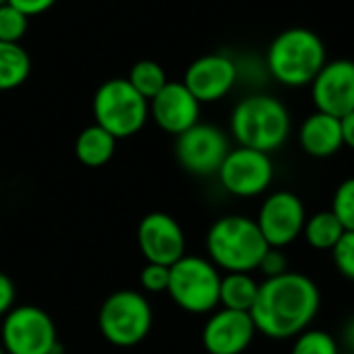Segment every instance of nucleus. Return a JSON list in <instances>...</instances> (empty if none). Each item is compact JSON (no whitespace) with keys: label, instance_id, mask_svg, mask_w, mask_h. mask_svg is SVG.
Here are the masks:
<instances>
[{"label":"nucleus","instance_id":"obj_23","mask_svg":"<svg viewBox=\"0 0 354 354\" xmlns=\"http://www.w3.org/2000/svg\"><path fill=\"white\" fill-rule=\"evenodd\" d=\"M290 354H340V344L330 332L309 328L295 338Z\"/></svg>","mask_w":354,"mask_h":354},{"label":"nucleus","instance_id":"obj_16","mask_svg":"<svg viewBox=\"0 0 354 354\" xmlns=\"http://www.w3.org/2000/svg\"><path fill=\"white\" fill-rule=\"evenodd\" d=\"M149 116L168 135H183L199 122L201 102L183 81H168L166 87L149 100Z\"/></svg>","mask_w":354,"mask_h":354},{"label":"nucleus","instance_id":"obj_2","mask_svg":"<svg viewBox=\"0 0 354 354\" xmlns=\"http://www.w3.org/2000/svg\"><path fill=\"white\" fill-rule=\"evenodd\" d=\"M290 131L292 116L288 108L270 93H251L232 108L230 135L241 147L272 156L288 141Z\"/></svg>","mask_w":354,"mask_h":354},{"label":"nucleus","instance_id":"obj_18","mask_svg":"<svg viewBox=\"0 0 354 354\" xmlns=\"http://www.w3.org/2000/svg\"><path fill=\"white\" fill-rule=\"evenodd\" d=\"M116 141H118L116 137H112L106 129L93 122L77 135L75 156L87 168L106 166L116 151Z\"/></svg>","mask_w":354,"mask_h":354},{"label":"nucleus","instance_id":"obj_9","mask_svg":"<svg viewBox=\"0 0 354 354\" xmlns=\"http://www.w3.org/2000/svg\"><path fill=\"white\" fill-rule=\"evenodd\" d=\"M216 176L228 195L253 199L270 191L276 176V166L270 153L239 145L228 151Z\"/></svg>","mask_w":354,"mask_h":354},{"label":"nucleus","instance_id":"obj_29","mask_svg":"<svg viewBox=\"0 0 354 354\" xmlns=\"http://www.w3.org/2000/svg\"><path fill=\"white\" fill-rule=\"evenodd\" d=\"M6 2L12 4L15 8H19L23 15H27L31 19V17H37V15L48 12L58 0H6Z\"/></svg>","mask_w":354,"mask_h":354},{"label":"nucleus","instance_id":"obj_4","mask_svg":"<svg viewBox=\"0 0 354 354\" xmlns=\"http://www.w3.org/2000/svg\"><path fill=\"white\" fill-rule=\"evenodd\" d=\"M328 62L324 39L307 27L280 31L266 54V66L284 87H307Z\"/></svg>","mask_w":354,"mask_h":354},{"label":"nucleus","instance_id":"obj_21","mask_svg":"<svg viewBox=\"0 0 354 354\" xmlns=\"http://www.w3.org/2000/svg\"><path fill=\"white\" fill-rule=\"evenodd\" d=\"M344 232H346L344 226L340 224V220L334 216L332 209L309 216L303 228V236L307 245L315 251H332Z\"/></svg>","mask_w":354,"mask_h":354},{"label":"nucleus","instance_id":"obj_25","mask_svg":"<svg viewBox=\"0 0 354 354\" xmlns=\"http://www.w3.org/2000/svg\"><path fill=\"white\" fill-rule=\"evenodd\" d=\"M330 209L340 220L344 230H354V176L342 180L336 187Z\"/></svg>","mask_w":354,"mask_h":354},{"label":"nucleus","instance_id":"obj_8","mask_svg":"<svg viewBox=\"0 0 354 354\" xmlns=\"http://www.w3.org/2000/svg\"><path fill=\"white\" fill-rule=\"evenodd\" d=\"M4 354H62L54 319L35 305H17L0 326Z\"/></svg>","mask_w":354,"mask_h":354},{"label":"nucleus","instance_id":"obj_30","mask_svg":"<svg viewBox=\"0 0 354 354\" xmlns=\"http://www.w3.org/2000/svg\"><path fill=\"white\" fill-rule=\"evenodd\" d=\"M15 297H17V290H15L12 280L0 272V317H4L15 307Z\"/></svg>","mask_w":354,"mask_h":354},{"label":"nucleus","instance_id":"obj_34","mask_svg":"<svg viewBox=\"0 0 354 354\" xmlns=\"http://www.w3.org/2000/svg\"><path fill=\"white\" fill-rule=\"evenodd\" d=\"M4 2H6V0H0V4H4Z\"/></svg>","mask_w":354,"mask_h":354},{"label":"nucleus","instance_id":"obj_15","mask_svg":"<svg viewBox=\"0 0 354 354\" xmlns=\"http://www.w3.org/2000/svg\"><path fill=\"white\" fill-rule=\"evenodd\" d=\"M257 336L251 313L220 307L207 317L201 344L207 354H245Z\"/></svg>","mask_w":354,"mask_h":354},{"label":"nucleus","instance_id":"obj_24","mask_svg":"<svg viewBox=\"0 0 354 354\" xmlns=\"http://www.w3.org/2000/svg\"><path fill=\"white\" fill-rule=\"evenodd\" d=\"M29 27V17L12 4H0V41L21 44Z\"/></svg>","mask_w":354,"mask_h":354},{"label":"nucleus","instance_id":"obj_19","mask_svg":"<svg viewBox=\"0 0 354 354\" xmlns=\"http://www.w3.org/2000/svg\"><path fill=\"white\" fill-rule=\"evenodd\" d=\"M257 295H259V282L253 278V274L236 272V274L222 276L220 307L249 313L257 301Z\"/></svg>","mask_w":354,"mask_h":354},{"label":"nucleus","instance_id":"obj_20","mask_svg":"<svg viewBox=\"0 0 354 354\" xmlns=\"http://www.w3.org/2000/svg\"><path fill=\"white\" fill-rule=\"evenodd\" d=\"M31 75V56L21 44L0 41V91L21 87Z\"/></svg>","mask_w":354,"mask_h":354},{"label":"nucleus","instance_id":"obj_3","mask_svg":"<svg viewBox=\"0 0 354 354\" xmlns=\"http://www.w3.org/2000/svg\"><path fill=\"white\" fill-rule=\"evenodd\" d=\"M268 249L257 222L241 214L218 218L205 234L207 259L226 274H253Z\"/></svg>","mask_w":354,"mask_h":354},{"label":"nucleus","instance_id":"obj_7","mask_svg":"<svg viewBox=\"0 0 354 354\" xmlns=\"http://www.w3.org/2000/svg\"><path fill=\"white\" fill-rule=\"evenodd\" d=\"M153 326L149 301L137 290H116L100 307L97 328L106 342L118 348L141 344Z\"/></svg>","mask_w":354,"mask_h":354},{"label":"nucleus","instance_id":"obj_26","mask_svg":"<svg viewBox=\"0 0 354 354\" xmlns=\"http://www.w3.org/2000/svg\"><path fill=\"white\" fill-rule=\"evenodd\" d=\"M330 253L338 274L354 282V230H346Z\"/></svg>","mask_w":354,"mask_h":354},{"label":"nucleus","instance_id":"obj_13","mask_svg":"<svg viewBox=\"0 0 354 354\" xmlns=\"http://www.w3.org/2000/svg\"><path fill=\"white\" fill-rule=\"evenodd\" d=\"M239 81V64L228 54H205L195 58L183 77L187 89L201 102L214 104L224 100Z\"/></svg>","mask_w":354,"mask_h":354},{"label":"nucleus","instance_id":"obj_27","mask_svg":"<svg viewBox=\"0 0 354 354\" xmlns=\"http://www.w3.org/2000/svg\"><path fill=\"white\" fill-rule=\"evenodd\" d=\"M141 288L149 295H160L168 290V282H170V268L160 266V263H147L141 270Z\"/></svg>","mask_w":354,"mask_h":354},{"label":"nucleus","instance_id":"obj_1","mask_svg":"<svg viewBox=\"0 0 354 354\" xmlns=\"http://www.w3.org/2000/svg\"><path fill=\"white\" fill-rule=\"evenodd\" d=\"M319 309V286L301 272H286L259 284L257 301L249 313L257 334L270 340H295L311 328Z\"/></svg>","mask_w":354,"mask_h":354},{"label":"nucleus","instance_id":"obj_12","mask_svg":"<svg viewBox=\"0 0 354 354\" xmlns=\"http://www.w3.org/2000/svg\"><path fill=\"white\" fill-rule=\"evenodd\" d=\"M137 243L147 263L170 268L187 255V236L183 226L164 212H151L139 222Z\"/></svg>","mask_w":354,"mask_h":354},{"label":"nucleus","instance_id":"obj_11","mask_svg":"<svg viewBox=\"0 0 354 354\" xmlns=\"http://www.w3.org/2000/svg\"><path fill=\"white\" fill-rule=\"evenodd\" d=\"M307 209L303 199L292 191L270 193L257 212V226L268 243V247L286 249L297 239L303 236L307 222Z\"/></svg>","mask_w":354,"mask_h":354},{"label":"nucleus","instance_id":"obj_14","mask_svg":"<svg viewBox=\"0 0 354 354\" xmlns=\"http://www.w3.org/2000/svg\"><path fill=\"white\" fill-rule=\"evenodd\" d=\"M309 87L317 112L346 116L354 110V60H328Z\"/></svg>","mask_w":354,"mask_h":354},{"label":"nucleus","instance_id":"obj_33","mask_svg":"<svg viewBox=\"0 0 354 354\" xmlns=\"http://www.w3.org/2000/svg\"><path fill=\"white\" fill-rule=\"evenodd\" d=\"M0 354H4V351H2V346H0Z\"/></svg>","mask_w":354,"mask_h":354},{"label":"nucleus","instance_id":"obj_31","mask_svg":"<svg viewBox=\"0 0 354 354\" xmlns=\"http://www.w3.org/2000/svg\"><path fill=\"white\" fill-rule=\"evenodd\" d=\"M340 129H342V141L344 147L354 149V110L348 112L346 116L340 118Z\"/></svg>","mask_w":354,"mask_h":354},{"label":"nucleus","instance_id":"obj_6","mask_svg":"<svg viewBox=\"0 0 354 354\" xmlns=\"http://www.w3.org/2000/svg\"><path fill=\"white\" fill-rule=\"evenodd\" d=\"M220 270L199 255H185L170 266L168 295L174 305L193 315H205L220 305Z\"/></svg>","mask_w":354,"mask_h":354},{"label":"nucleus","instance_id":"obj_28","mask_svg":"<svg viewBox=\"0 0 354 354\" xmlns=\"http://www.w3.org/2000/svg\"><path fill=\"white\" fill-rule=\"evenodd\" d=\"M266 278H276V276H282L286 272H290L288 268V257L284 253V249H276V247H270L257 268Z\"/></svg>","mask_w":354,"mask_h":354},{"label":"nucleus","instance_id":"obj_32","mask_svg":"<svg viewBox=\"0 0 354 354\" xmlns=\"http://www.w3.org/2000/svg\"><path fill=\"white\" fill-rule=\"evenodd\" d=\"M342 344L351 354H354V317L348 319V324L342 330Z\"/></svg>","mask_w":354,"mask_h":354},{"label":"nucleus","instance_id":"obj_10","mask_svg":"<svg viewBox=\"0 0 354 354\" xmlns=\"http://www.w3.org/2000/svg\"><path fill=\"white\" fill-rule=\"evenodd\" d=\"M228 135L207 122H197L189 131L176 137L174 156L178 164L193 176H216L224 158L230 151Z\"/></svg>","mask_w":354,"mask_h":354},{"label":"nucleus","instance_id":"obj_22","mask_svg":"<svg viewBox=\"0 0 354 354\" xmlns=\"http://www.w3.org/2000/svg\"><path fill=\"white\" fill-rule=\"evenodd\" d=\"M127 79L145 100H151L153 95H158L168 83V75H166L164 66L156 60H149V58L137 60L131 66Z\"/></svg>","mask_w":354,"mask_h":354},{"label":"nucleus","instance_id":"obj_5","mask_svg":"<svg viewBox=\"0 0 354 354\" xmlns=\"http://www.w3.org/2000/svg\"><path fill=\"white\" fill-rule=\"evenodd\" d=\"M91 112L95 124L116 139H127L145 127L149 118V100H145L127 77H114L95 89Z\"/></svg>","mask_w":354,"mask_h":354},{"label":"nucleus","instance_id":"obj_17","mask_svg":"<svg viewBox=\"0 0 354 354\" xmlns=\"http://www.w3.org/2000/svg\"><path fill=\"white\" fill-rule=\"evenodd\" d=\"M299 145L315 160H328L336 156L344 147L340 118L315 110L299 127Z\"/></svg>","mask_w":354,"mask_h":354}]
</instances>
